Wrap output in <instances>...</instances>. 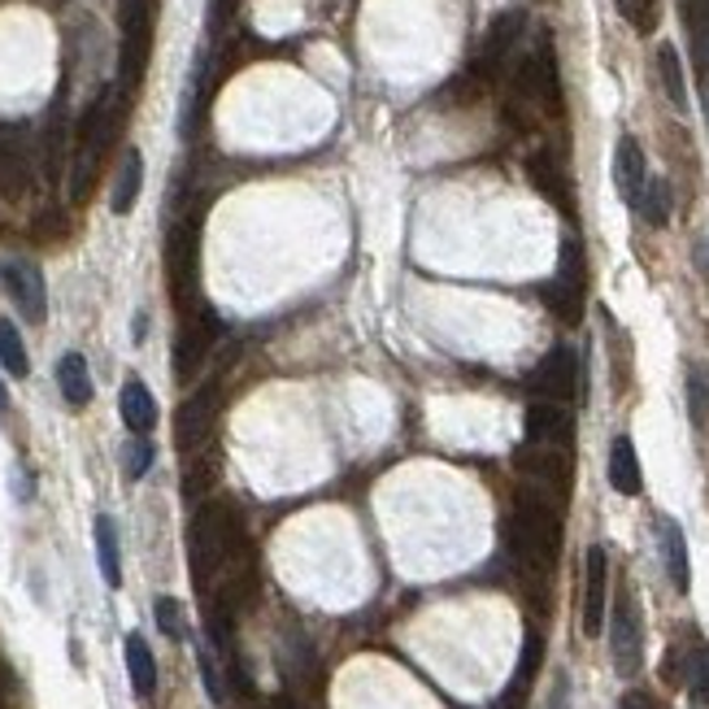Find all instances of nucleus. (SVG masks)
Instances as JSON below:
<instances>
[{
    "label": "nucleus",
    "instance_id": "11",
    "mask_svg": "<svg viewBox=\"0 0 709 709\" xmlns=\"http://www.w3.org/2000/svg\"><path fill=\"white\" fill-rule=\"evenodd\" d=\"M575 383H579V361H575L570 349H553V353L531 370V388H536L540 401H558V406H566V401L575 397Z\"/></svg>",
    "mask_w": 709,
    "mask_h": 709
},
{
    "label": "nucleus",
    "instance_id": "30",
    "mask_svg": "<svg viewBox=\"0 0 709 709\" xmlns=\"http://www.w3.org/2000/svg\"><path fill=\"white\" fill-rule=\"evenodd\" d=\"M683 679H688V692L709 709V649L701 640L688 649V675Z\"/></svg>",
    "mask_w": 709,
    "mask_h": 709
},
{
    "label": "nucleus",
    "instance_id": "8",
    "mask_svg": "<svg viewBox=\"0 0 709 709\" xmlns=\"http://www.w3.org/2000/svg\"><path fill=\"white\" fill-rule=\"evenodd\" d=\"M36 183V157L22 131L0 136V197L4 201H27Z\"/></svg>",
    "mask_w": 709,
    "mask_h": 709
},
{
    "label": "nucleus",
    "instance_id": "22",
    "mask_svg": "<svg viewBox=\"0 0 709 709\" xmlns=\"http://www.w3.org/2000/svg\"><path fill=\"white\" fill-rule=\"evenodd\" d=\"M57 383H61V397H66L74 409L92 401V375H88V361H83L79 353L61 357V366H57Z\"/></svg>",
    "mask_w": 709,
    "mask_h": 709
},
{
    "label": "nucleus",
    "instance_id": "13",
    "mask_svg": "<svg viewBox=\"0 0 709 709\" xmlns=\"http://www.w3.org/2000/svg\"><path fill=\"white\" fill-rule=\"evenodd\" d=\"M606 592L609 558L601 545H592L588 561H583V636H601V627H606Z\"/></svg>",
    "mask_w": 709,
    "mask_h": 709
},
{
    "label": "nucleus",
    "instance_id": "26",
    "mask_svg": "<svg viewBox=\"0 0 709 709\" xmlns=\"http://www.w3.org/2000/svg\"><path fill=\"white\" fill-rule=\"evenodd\" d=\"M658 74H661V88H666V101L675 104V109H688L683 61H679V49H675V44H661L658 49Z\"/></svg>",
    "mask_w": 709,
    "mask_h": 709
},
{
    "label": "nucleus",
    "instance_id": "12",
    "mask_svg": "<svg viewBox=\"0 0 709 709\" xmlns=\"http://www.w3.org/2000/svg\"><path fill=\"white\" fill-rule=\"evenodd\" d=\"M4 288H9V297H13L18 313H22L27 322H44V313H49V292H44L40 266H31V261L4 266Z\"/></svg>",
    "mask_w": 709,
    "mask_h": 709
},
{
    "label": "nucleus",
    "instance_id": "18",
    "mask_svg": "<svg viewBox=\"0 0 709 709\" xmlns=\"http://www.w3.org/2000/svg\"><path fill=\"white\" fill-rule=\"evenodd\" d=\"M140 188H144V157H140V149H127L122 152V166H118V179H113L109 209L113 213H131L136 201H140Z\"/></svg>",
    "mask_w": 709,
    "mask_h": 709
},
{
    "label": "nucleus",
    "instance_id": "2",
    "mask_svg": "<svg viewBox=\"0 0 709 709\" xmlns=\"http://www.w3.org/2000/svg\"><path fill=\"white\" fill-rule=\"evenodd\" d=\"M244 549V531H240V513L227 501H209L197 509L192 527H188V558H192V579L197 588L209 592V583L222 575V566Z\"/></svg>",
    "mask_w": 709,
    "mask_h": 709
},
{
    "label": "nucleus",
    "instance_id": "24",
    "mask_svg": "<svg viewBox=\"0 0 709 709\" xmlns=\"http://www.w3.org/2000/svg\"><path fill=\"white\" fill-rule=\"evenodd\" d=\"M540 297H545V304L558 313L566 327H575V322L583 318V288H575V283H566V279H549V283L540 288Z\"/></svg>",
    "mask_w": 709,
    "mask_h": 709
},
{
    "label": "nucleus",
    "instance_id": "4",
    "mask_svg": "<svg viewBox=\"0 0 709 709\" xmlns=\"http://www.w3.org/2000/svg\"><path fill=\"white\" fill-rule=\"evenodd\" d=\"M197 261H201V222L183 218L166 240V270L179 304H192L188 297H197Z\"/></svg>",
    "mask_w": 709,
    "mask_h": 709
},
{
    "label": "nucleus",
    "instance_id": "3",
    "mask_svg": "<svg viewBox=\"0 0 709 709\" xmlns=\"http://www.w3.org/2000/svg\"><path fill=\"white\" fill-rule=\"evenodd\" d=\"M222 375H227V366H218V375L204 379L201 388L183 401L179 418H174V440H179L183 453H197L204 440H209V431H213V418H218V409H222Z\"/></svg>",
    "mask_w": 709,
    "mask_h": 709
},
{
    "label": "nucleus",
    "instance_id": "34",
    "mask_svg": "<svg viewBox=\"0 0 709 709\" xmlns=\"http://www.w3.org/2000/svg\"><path fill=\"white\" fill-rule=\"evenodd\" d=\"M197 661H201V679H204L209 701L222 706V701H227V688H222V675H218V666H213V653H209V649H197Z\"/></svg>",
    "mask_w": 709,
    "mask_h": 709
},
{
    "label": "nucleus",
    "instance_id": "20",
    "mask_svg": "<svg viewBox=\"0 0 709 709\" xmlns=\"http://www.w3.org/2000/svg\"><path fill=\"white\" fill-rule=\"evenodd\" d=\"M661 553H666V575L679 592H688L692 575H688V540H683V527L675 518H661Z\"/></svg>",
    "mask_w": 709,
    "mask_h": 709
},
{
    "label": "nucleus",
    "instance_id": "19",
    "mask_svg": "<svg viewBox=\"0 0 709 709\" xmlns=\"http://www.w3.org/2000/svg\"><path fill=\"white\" fill-rule=\"evenodd\" d=\"M118 409H122V422H127V431H136V436H149L152 427H157V401H152V392L144 388V383H140V379H131V383L122 388Z\"/></svg>",
    "mask_w": 709,
    "mask_h": 709
},
{
    "label": "nucleus",
    "instance_id": "6",
    "mask_svg": "<svg viewBox=\"0 0 709 709\" xmlns=\"http://www.w3.org/2000/svg\"><path fill=\"white\" fill-rule=\"evenodd\" d=\"M513 88H518V97H531V101H540V104H553V109L561 104V70L549 40H540V49L518 66Z\"/></svg>",
    "mask_w": 709,
    "mask_h": 709
},
{
    "label": "nucleus",
    "instance_id": "29",
    "mask_svg": "<svg viewBox=\"0 0 709 709\" xmlns=\"http://www.w3.org/2000/svg\"><path fill=\"white\" fill-rule=\"evenodd\" d=\"M636 209L645 213L649 227H666V218H670V188H666V179H649V183H645V197H640Z\"/></svg>",
    "mask_w": 709,
    "mask_h": 709
},
{
    "label": "nucleus",
    "instance_id": "33",
    "mask_svg": "<svg viewBox=\"0 0 709 709\" xmlns=\"http://www.w3.org/2000/svg\"><path fill=\"white\" fill-rule=\"evenodd\" d=\"M122 461H127V479H144V470L152 466V440H144V436L127 440V453H122Z\"/></svg>",
    "mask_w": 709,
    "mask_h": 709
},
{
    "label": "nucleus",
    "instance_id": "28",
    "mask_svg": "<svg viewBox=\"0 0 709 709\" xmlns=\"http://www.w3.org/2000/svg\"><path fill=\"white\" fill-rule=\"evenodd\" d=\"M622 22L636 31V36H653L661 22V0H613Z\"/></svg>",
    "mask_w": 709,
    "mask_h": 709
},
{
    "label": "nucleus",
    "instance_id": "25",
    "mask_svg": "<svg viewBox=\"0 0 709 709\" xmlns=\"http://www.w3.org/2000/svg\"><path fill=\"white\" fill-rule=\"evenodd\" d=\"M97 558H101L104 583L118 588V583H122V553H118V527H113L109 513L97 518Z\"/></svg>",
    "mask_w": 709,
    "mask_h": 709
},
{
    "label": "nucleus",
    "instance_id": "17",
    "mask_svg": "<svg viewBox=\"0 0 709 709\" xmlns=\"http://www.w3.org/2000/svg\"><path fill=\"white\" fill-rule=\"evenodd\" d=\"M640 457H636V445L631 436H613L609 445V488L622 492V497H636L640 492Z\"/></svg>",
    "mask_w": 709,
    "mask_h": 709
},
{
    "label": "nucleus",
    "instance_id": "31",
    "mask_svg": "<svg viewBox=\"0 0 709 709\" xmlns=\"http://www.w3.org/2000/svg\"><path fill=\"white\" fill-rule=\"evenodd\" d=\"M688 413L697 427L709 418V366H688Z\"/></svg>",
    "mask_w": 709,
    "mask_h": 709
},
{
    "label": "nucleus",
    "instance_id": "10",
    "mask_svg": "<svg viewBox=\"0 0 709 709\" xmlns=\"http://www.w3.org/2000/svg\"><path fill=\"white\" fill-rule=\"evenodd\" d=\"M522 9H506V13H497L492 18V27H488V36H483V44H479V52H475V74L479 79H492L501 66H506L509 49L518 44V36H522Z\"/></svg>",
    "mask_w": 709,
    "mask_h": 709
},
{
    "label": "nucleus",
    "instance_id": "23",
    "mask_svg": "<svg viewBox=\"0 0 709 709\" xmlns=\"http://www.w3.org/2000/svg\"><path fill=\"white\" fill-rule=\"evenodd\" d=\"M127 670L136 683V697H152L157 692V661L144 636H127Z\"/></svg>",
    "mask_w": 709,
    "mask_h": 709
},
{
    "label": "nucleus",
    "instance_id": "16",
    "mask_svg": "<svg viewBox=\"0 0 709 709\" xmlns=\"http://www.w3.org/2000/svg\"><path fill=\"white\" fill-rule=\"evenodd\" d=\"M527 179H531V188H536L545 201L558 204L561 213H570V183H566V174H561L558 161H553L549 152L527 157Z\"/></svg>",
    "mask_w": 709,
    "mask_h": 709
},
{
    "label": "nucleus",
    "instance_id": "36",
    "mask_svg": "<svg viewBox=\"0 0 709 709\" xmlns=\"http://www.w3.org/2000/svg\"><path fill=\"white\" fill-rule=\"evenodd\" d=\"M0 709H9V670L0 666Z\"/></svg>",
    "mask_w": 709,
    "mask_h": 709
},
{
    "label": "nucleus",
    "instance_id": "35",
    "mask_svg": "<svg viewBox=\"0 0 709 709\" xmlns=\"http://www.w3.org/2000/svg\"><path fill=\"white\" fill-rule=\"evenodd\" d=\"M618 709H658V706H653V697H649V692H627V697L618 701Z\"/></svg>",
    "mask_w": 709,
    "mask_h": 709
},
{
    "label": "nucleus",
    "instance_id": "37",
    "mask_svg": "<svg viewBox=\"0 0 709 709\" xmlns=\"http://www.w3.org/2000/svg\"><path fill=\"white\" fill-rule=\"evenodd\" d=\"M9 406V392H4V383H0V409Z\"/></svg>",
    "mask_w": 709,
    "mask_h": 709
},
{
    "label": "nucleus",
    "instance_id": "1",
    "mask_svg": "<svg viewBox=\"0 0 709 709\" xmlns=\"http://www.w3.org/2000/svg\"><path fill=\"white\" fill-rule=\"evenodd\" d=\"M501 536H506V549L513 553V561H522L527 570H549L561 549L558 509L545 492L522 488L509 518L501 522Z\"/></svg>",
    "mask_w": 709,
    "mask_h": 709
},
{
    "label": "nucleus",
    "instance_id": "7",
    "mask_svg": "<svg viewBox=\"0 0 709 709\" xmlns=\"http://www.w3.org/2000/svg\"><path fill=\"white\" fill-rule=\"evenodd\" d=\"M518 470L536 483V492H553V497H566L570 492V457L566 449H553V445H522L518 449Z\"/></svg>",
    "mask_w": 709,
    "mask_h": 709
},
{
    "label": "nucleus",
    "instance_id": "15",
    "mask_svg": "<svg viewBox=\"0 0 709 709\" xmlns=\"http://www.w3.org/2000/svg\"><path fill=\"white\" fill-rule=\"evenodd\" d=\"M575 436V418L570 409L558 406V401H536L527 409V445H553V449H566Z\"/></svg>",
    "mask_w": 709,
    "mask_h": 709
},
{
    "label": "nucleus",
    "instance_id": "14",
    "mask_svg": "<svg viewBox=\"0 0 709 709\" xmlns=\"http://www.w3.org/2000/svg\"><path fill=\"white\" fill-rule=\"evenodd\" d=\"M645 183H649V161L636 136H622L618 149H613V188L627 204H640L645 197Z\"/></svg>",
    "mask_w": 709,
    "mask_h": 709
},
{
    "label": "nucleus",
    "instance_id": "21",
    "mask_svg": "<svg viewBox=\"0 0 709 709\" xmlns=\"http://www.w3.org/2000/svg\"><path fill=\"white\" fill-rule=\"evenodd\" d=\"M540 661H545V640H540V631H527V645H522V658H518V670H513V683L506 688L509 709L522 706V697H527V688H531Z\"/></svg>",
    "mask_w": 709,
    "mask_h": 709
},
{
    "label": "nucleus",
    "instance_id": "9",
    "mask_svg": "<svg viewBox=\"0 0 709 709\" xmlns=\"http://www.w3.org/2000/svg\"><path fill=\"white\" fill-rule=\"evenodd\" d=\"M222 336V322L209 313V309H201L197 318H188L183 327H179V344H174V375L188 383L192 375H197V366L204 361V353L213 349V340Z\"/></svg>",
    "mask_w": 709,
    "mask_h": 709
},
{
    "label": "nucleus",
    "instance_id": "5",
    "mask_svg": "<svg viewBox=\"0 0 709 709\" xmlns=\"http://www.w3.org/2000/svg\"><path fill=\"white\" fill-rule=\"evenodd\" d=\"M609 653H613V670L618 675H636L645 661V627H640V609L622 592L613 606V622H609Z\"/></svg>",
    "mask_w": 709,
    "mask_h": 709
},
{
    "label": "nucleus",
    "instance_id": "32",
    "mask_svg": "<svg viewBox=\"0 0 709 709\" xmlns=\"http://www.w3.org/2000/svg\"><path fill=\"white\" fill-rule=\"evenodd\" d=\"M152 613H157V627H161L170 640H183V636H188V627H183V609H179L174 597H157Z\"/></svg>",
    "mask_w": 709,
    "mask_h": 709
},
{
    "label": "nucleus",
    "instance_id": "27",
    "mask_svg": "<svg viewBox=\"0 0 709 709\" xmlns=\"http://www.w3.org/2000/svg\"><path fill=\"white\" fill-rule=\"evenodd\" d=\"M0 361H4V370H9L13 379H27V375H31L27 344H22V336H18V327H13L9 318H0Z\"/></svg>",
    "mask_w": 709,
    "mask_h": 709
}]
</instances>
